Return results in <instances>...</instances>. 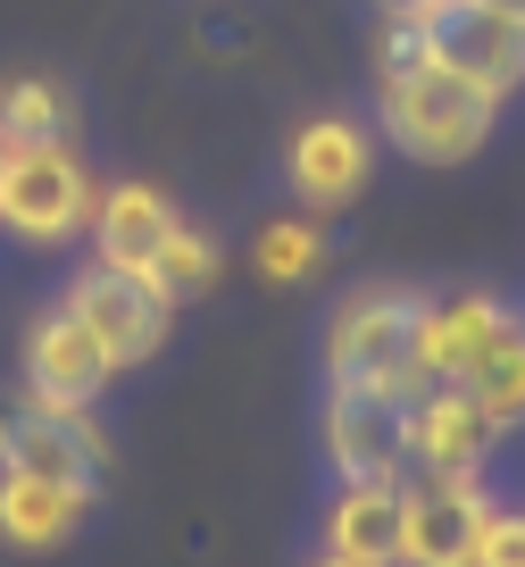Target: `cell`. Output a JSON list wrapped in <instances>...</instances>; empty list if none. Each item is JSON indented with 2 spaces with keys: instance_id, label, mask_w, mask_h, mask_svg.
I'll return each mask as SVG.
<instances>
[{
  "instance_id": "cell-1",
  "label": "cell",
  "mask_w": 525,
  "mask_h": 567,
  "mask_svg": "<svg viewBox=\"0 0 525 567\" xmlns=\"http://www.w3.org/2000/svg\"><path fill=\"white\" fill-rule=\"evenodd\" d=\"M501 125V101L467 75H451L442 59H425V42L409 25L384 18L375 42V134L418 167H467Z\"/></svg>"
},
{
  "instance_id": "cell-2",
  "label": "cell",
  "mask_w": 525,
  "mask_h": 567,
  "mask_svg": "<svg viewBox=\"0 0 525 567\" xmlns=\"http://www.w3.org/2000/svg\"><path fill=\"white\" fill-rule=\"evenodd\" d=\"M418 309H425V292H409V284H359V292H342L333 318H326V384L425 392V375H418Z\"/></svg>"
},
{
  "instance_id": "cell-3",
  "label": "cell",
  "mask_w": 525,
  "mask_h": 567,
  "mask_svg": "<svg viewBox=\"0 0 525 567\" xmlns=\"http://www.w3.org/2000/svg\"><path fill=\"white\" fill-rule=\"evenodd\" d=\"M92 200H101V176L75 151V134L9 142V167H0V234H18L34 250H68L92 226Z\"/></svg>"
},
{
  "instance_id": "cell-4",
  "label": "cell",
  "mask_w": 525,
  "mask_h": 567,
  "mask_svg": "<svg viewBox=\"0 0 525 567\" xmlns=\"http://www.w3.org/2000/svg\"><path fill=\"white\" fill-rule=\"evenodd\" d=\"M392 25L425 42V59H442L451 75L484 84L492 101H517L525 92V18L492 9V0H409V9H384Z\"/></svg>"
},
{
  "instance_id": "cell-5",
  "label": "cell",
  "mask_w": 525,
  "mask_h": 567,
  "mask_svg": "<svg viewBox=\"0 0 525 567\" xmlns=\"http://www.w3.org/2000/svg\"><path fill=\"white\" fill-rule=\"evenodd\" d=\"M59 309H75V326H84L92 342L109 351V368H142V359L167 351V326H175V301L158 292L151 276H134V267H109V259H84L68 276V292H59Z\"/></svg>"
},
{
  "instance_id": "cell-6",
  "label": "cell",
  "mask_w": 525,
  "mask_h": 567,
  "mask_svg": "<svg viewBox=\"0 0 525 567\" xmlns=\"http://www.w3.org/2000/svg\"><path fill=\"white\" fill-rule=\"evenodd\" d=\"M0 467H25V476L75 484V493L101 501L109 484V434L92 425V409H51L34 392L0 401Z\"/></svg>"
},
{
  "instance_id": "cell-7",
  "label": "cell",
  "mask_w": 525,
  "mask_h": 567,
  "mask_svg": "<svg viewBox=\"0 0 525 567\" xmlns=\"http://www.w3.org/2000/svg\"><path fill=\"white\" fill-rule=\"evenodd\" d=\"M409 401L392 384H326L317 443L333 476H409Z\"/></svg>"
},
{
  "instance_id": "cell-8",
  "label": "cell",
  "mask_w": 525,
  "mask_h": 567,
  "mask_svg": "<svg viewBox=\"0 0 525 567\" xmlns=\"http://www.w3.org/2000/svg\"><path fill=\"white\" fill-rule=\"evenodd\" d=\"M492 501L501 493L484 476L409 467L401 476V567H475V534H484Z\"/></svg>"
},
{
  "instance_id": "cell-9",
  "label": "cell",
  "mask_w": 525,
  "mask_h": 567,
  "mask_svg": "<svg viewBox=\"0 0 525 567\" xmlns=\"http://www.w3.org/2000/svg\"><path fill=\"white\" fill-rule=\"evenodd\" d=\"M375 176V134L359 117H342V109H317V117L292 125V142H284V184H292L300 209H350V200L368 193Z\"/></svg>"
},
{
  "instance_id": "cell-10",
  "label": "cell",
  "mask_w": 525,
  "mask_h": 567,
  "mask_svg": "<svg viewBox=\"0 0 525 567\" xmlns=\"http://www.w3.org/2000/svg\"><path fill=\"white\" fill-rule=\"evenodd\" d=\"M117 384V368H109V351L75 326V309H42L34 326H25V392L51 409H92L101 392Z\"/></svg>"
},
{
  "instance_id": "cell-11",
  "label": "cell",
  "mask_w": 525,
  "mask_h": 567,
  "mask_svg": "<svg viewBox=\"0 0 525 567\" xmlns=\"http://www.w3.org/2000/svg\"><path fill=\"white\" fill-rule=\"evenodd\" d=\"M501 460V425L467 401L459 384H425L409 401V467H434V476H484Z\"/></svg>"
},
{
  "instance_id": "cell-12",
  "label": "cell",
  "mask_w": 525,
  "mask_h": 567,
  "mask_svg": "<svg viewBox=\"0 0 525 567\" xmlns=\"http://www.w3.org/2000/svg\"><path fill=\"white\" fill-rule=\"evenodd\" d=\"M317 550L401 567V476H333L326 517H317Z\"/></svg>"
},
{
  "instance_id": "cell-13",
  "label": "cell",
  "mask_w": 525,
  "mask_h": 567,
  "mask_svg": "<svg viewBox=\"0 0 525 567\" xmlns=\"http://www.w3.org/2000/svg\"><path fill=\"white\" fill-rule=\"evenodd\" d=\"M175 200L158 193V184H142V176H125V184H101V200H92V226H84V243H92V259H109V267H134V276H151V259H158V243L175 234Z\"/></svg>"
},
{
  "instance_id": "cell-14",
  "label": "cell",
  "mask_w": 525,
  "mask_h": 567,
  "mask_svg": "<svg viewBox=\"0 0 525 567\" xmlns=\"http://www.w3.org/2000/svg\"><path fill=\"white\" fill-rule=\"evenodd\" d=\"M508 309L517 301H501V292H425V309H418V375L425 384H451V375L501 334Z\"/></svg>"
},
{
  "instance_id": "cell-15",
  "label": "cell",
  "mask_w": 525,
  "mask_h": 567,
  "mask_svg": "<svg viewBox=\"0 0 525 567\" xmlns=\"http://www.w3.org/2000/svg\"><path fill=\"white\" fill-rule=\"evenodd\" d=\"M84 517H92V493L25 476V467H0V543L9 550H59Z\"/></svg>"
},
{
  "instance_id": "cell-16",
  "label": "cell",
  "mask_w": 525,
  "mask_h": 567,
  "mask_svg": "<svg viewBox=\"0 0 525 567\" xmlns=\"http://www.w3.org/2000/svg\"><path fill=\"white\" fill-rule=\"evenodd\" d=\"M459 392H467L475 409H484L492 425H501V434H517L525 425V309H508L501 318V334L484 342V351L467 359V368L451 375Z\"/></svg>"
},
{
  "instance_id": "cell-17",
  "label": "cell",
  "mask_w": 525,
  "mask_h": 567,
  "mask_svg": "<svg viewBox=\"0 0 525 567\" xmlns=\"http://www.w3.org/2000/svg\"><path fill=\"white\" fill-rule=\"evenodd\" d=\"M75 134V92L42 68H9L0 75V142H59Z\"/></svg>"
},
{
  "instance_id": "cell-18",
  "label": "cell",
  "mask_w": 525,
  "mask_h": 567,
  "mask_svg": "<svg viewBox=\"0 0 525 567\" xmlns=\"http://www.w3.org/2000/svg\"><path fill=\"white\" fill-rule=\"evenodd\" d=\"M217 276H226V250H217V234L193 226V217H175V234L158 243V259H151V284L167 292L175 309H184V301H200V292H217Z\"/></svg>"
},
{
  "instance_id": "cell-19",
  "label": "cell",
  "mask_w": 525,
  "mask_h": 567,
  "mask_svg": "<svg viewBox=\"0 0 525 567\" xmlns=\"http://www.w3.org/2000/svg\"><path fill=\"white\" fill-rule=\"evenodd\" d=\"M250 267H259L267 284H309L317 267H326V226H317V209L267 217V226L250 234Z\"/></svg>"
},
{
  "instance_id": "cell-20",
  "label": "cell",
  "mask_w": 525,
  "mask_h": 567,
  "mask_svg": "<svg viewBox=\"0 0 525 567\" xmlns=\"http://www.w3.org/2000/svg\"><path fill=\"white\" fill-rule=\"evenodd\" d=\"M475 567H525V509L517 501H492L484 534H475Z\"/></svg>"
},
{
  "instance_id": "cell-21",
  "label": "cell",
  "mask_w": 525,
  "mask_h": 567,
  "mask_svg": "<svg viewBox=\"0 0 525 567\" xmlns=\"http://www.w3.org/2000/svg\"><path fill=\"white\" fill-rule=\"evenodd\" d=\"M309 567H368V559H342V550H317Z\"/></svg>"
},
{
  "instance_id": "cell-22",
  "label": "cell",
  "mask_w": 525,
  "mask_h": 567,
  "mask_svg": "<svg viewBox=\"0 0 525 567\" xmlns=\"http://www.w3.org/2000/svg\"><path fill=\"white\" fill-rule=\"evenodd\" d=\"M492 9H508V18H525V0H492Z\"/></svg>"
},
{
  "instance_id": "cell-23",
  "label": "cell",
  "mask_w": 525,
  "mask_h": 567,
  "mask_svg": "<svg viewBox=\"0 0 525 567\" xmlns=\"http://www.w3.org/2000/svg\"><path fill=\"white\" fill-rule=\"evenodd\" d=\"M375 9H409V0H375Z\"/></svg>"
},
{
  "instance_id": "cell-24",
  "label": "cell",
  "mask_w": 525,
  "mask_h": 567,
  "mask_svg": "<svg viewBox=\"0 0 525 567\" xmlns=\"http://www.w3.org/2000/svg\"><path fill=\"white\" fill-rule=\"evenodd\" d=\"M0 167H9V142H0Z\"/></svg>"
}]
</instances>
